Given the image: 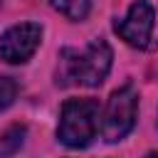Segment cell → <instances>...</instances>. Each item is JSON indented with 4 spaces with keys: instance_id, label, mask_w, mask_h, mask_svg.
<instances>
[{
    "instance_id": "6da1fadb",
    "label": "cell",
    "mask_w": 158,
    "mask_h": 158,
    "mask_svg": "<svg viewBox=\"0 0 158 158\" xmlns=\"http://www.w3.org/2000/svg\"><path fill=\"white\" fill-rule=\"evenodd\" d=\"M111 47L106 40H91L89 47L79 49H62L59 54V84H81V86H99L109 69H111Z\"/></svg>"
},
{
    "instance_id": "277c9868",
    "label": "cell",
    "mask_w": 158,
    "mask_h": 158,
    "mask_svg": "<svg viewBox=\"0 0 158 158\" xmlns=\"http://www.w3.org/2000/svg\"><path fill=\"white\" fill-rule=\"evenodd\" d=\"M156 25V10L148 0H138L128 7L126 17L114 22V30L121 40H126L131 47L146 49L151 44V32Z\"/></svg>"
},
{
    "instance_id": "8992f818",
    "label": "cell",
    "mask_w": 158,
    "mask_h": 158,
    "mask_svg": "<svg viewBox=\"0 0 158 158\" xmlns=\"http://www.w3.org/2000/svg\"><path fill=\"white\" fill-rule=\"evenodd\" d=\"M25 143V126H10L0 133V158L15 156Z\"/></svg>"
},
{
    "instance_id": "52a82bcc",
    "label": "cell",
    "mask_w": 158,
    "mask_h": 158,
    "mask_svg": "<svg viewBox=\"0 0 158 158\" xmlns=\"http://www.w3.org/2000/svg\"><path fill=\"white\" fill-rule=\"evenodd\" d=\"M49 5L69 20H84L89 12V0H49Z\"/></svg>"
},
{
    "instance_id": "7a4b0ae2",
    "label": "cell",
    "mask_w": 158,
    "mask_h": 158,
    "mask_svg": "<svg viewBox=\"0 0 158 158\" xmlns=\"http://www.w3.org/2000/svg\"><path fill=\"white\" fill-rule=\"evenodd\" d=\"M99 131V104L94 99H69L62 106L57 136L67 148H84Z\"/></svg>"
},
{
    "instance_id": "3957f363",
    "label": "cell",
    "mask_w": 158,
    "mask_h": 158,
    "mask_svg": "<svg viewBox=\"0 0 158 158\" xmlns=\"http://www.w3.org/2000/svg\"><path fill=\"white\" fill-rule=\"evenodd\" d=\"M136 111H138V94H136L133 84L116 89L106 104V111H104V121H101L104 138L109 143L126 138L136 123Z\"/></svg>"
},
{
    "instance_id": "5b68a950",
    "label": "cell",
    "mask_w": 158,
    "mask_h": 158,
    "mask_svg": "<svg viewBox=\"0 0 158 158\" xmlns=\"http://www.w3.org/2000/svg\"><path fill=\"white\" fill-rule=\"evenodd\" d=\"M40 40H42V27L37 22H20L0 35V59L10 64H22L35 54Z\"/></svg>"
},
{
    "instance_id": "ba28073f",
    "label": "cell",
    "mask_w": 158,
    "mask_h": 158,
    "mask_svg": "<svg viewBox=\"0 0 158 158\" xmlns=\"http://www.w3.org/2000/svg\"><path fill=\"white\" fill-rule=\"evenodd\" d=\"M17 96V81L10 77H0V111H5Z\"/></svg>"
},
{
    "instance_id": "9c48e42d",
    "label": "cell",
    "mask_w": 158,
    "mask_h": 158,
    "mask_svg": "<svg viewBox=\"0 0 158 158\" xmlns=\"http://www.w3.org/2000/svg\"><path fill=\"white\" fill-rule=\"evenodd\" d=\"M146 158H158V153H148V156H146Z\"/></svg>"
}]
</instances>
